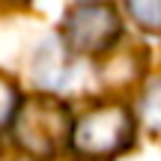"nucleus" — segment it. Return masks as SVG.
Returning <instances> with one entry per match:
<instances>
[{"mask_svg":"<svg viewBox=\"0 0 161 161\" xmlns=\"http://www.w3.org/2000/svg\"><path fill=\"white\" fill-rule=\"evenodd\" d=\"M72 114L54 98H30L15 110V140L27 155L51 158L72 140Z\"/></svg>","mask_w":161,"mask_h":161,"instance_id":"obj_1","label":"nucleus"},{"mask_svg":"<svg viewBox=\"0 0 161 161\" xmlns=\"http://www.w3.org/2000/svg\"><path fill=\"white\" fill-rule=\"evenodd\" d=\"M134 137L131 114L119 104L96 108L72 125V149L84 158H110Z\"/></svg>","mask_w":161,"mask_h":161,"instance_id":"obj_2","label":"nucleus"},{"mask_svg":"<svg viewBox=\"0 0 161 161\" xmlns=\"http://www.w3.org/2000/svg\"><path fill=\"white\" fill-rule=\"evenodd\" d=\"M122 30V21L110 6L104 3H86L69 12L63 24L66 45L75 54H98L116 42Z\"/></svg>","mask_w":161,"mask_h":161,"instance_id":"obj_3","label":"nucleus"},{"mask_svg":"<svg viewBox=\"0 0 161 161\" xmlns=\"http://www.w3.org/2000/svg\"><path fill=\"white\" fill-rule=\"evenodd\" d=\"M125 6L143 30L161 33V0H125Z\"/></svg>","mask_w":161,"mask_h":161,"instance_id":"obj_4","label":"nucleus"},{"mask_svg":"<svg viewBox=\"0 0 161 161\" xmlns=\"http://www.w3.org/2000/svg\"><path fill=\"white\" fill-rule=\"evenodd\" d=\"M18 110V90L6 78H0V128L9 125V119Z\"/></svg>","mask_w":161,"mask_h":161,"instance_id":"obj_5","label":"nucleus"},{"mask_svg":"<svg viewBox=\"0 0 161 161\" xmlns=\"http://www.w3.org/2000/svg\"><path fill=\"white\" fill-rule=\"evenodd\" d=\"M143 116H146V122H149L152 128L161 131V80L146 90V96H143Z\"/></svg>","mask_w":161,"mask_h":161,"instance_id":"obj_6","label":"nucleus"}]
</instances>
